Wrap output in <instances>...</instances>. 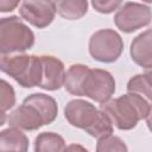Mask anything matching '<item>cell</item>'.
<instances>
[{"label": "cell", "mask_w": 152, "mask_h": 152, "mask_svg": "<svg viewBox=\"0 0 152 152\" xmlns=\"http://www.w3.org/2000/svg\"><path fill=\"white\" fill-rule=\"evenodd\" d=\"M151 107L142 96L131 91L101 103V109L109 115L114 126L120 131L133 129L140 120L146 119Z\"/></svg>", "instance_id": "1"}, {"label": "cell", "mask_w": 152, "mask_h": 152, "mask_svg": "<svg viewBox=\"0 0 152 152\" xmlns=\"http://www.w3.org/2000/svg\"><path fill=\"white\" fill-rule=\"evenodd\" d=\"M0 69L23 88L39 87L42 80V61L37 55H1Z\"/></svg>", "instance_id": "2"}, {"label": "cell", "mask_w": 152, "mask_h": 152, "mask_svg": "<svg viewBox=\"0 0 152 152\" xmlns=\"http://www.w3.org/2000/svg\"><path fill=\"white\" fill-rule=\"evenodd\" d=\"M34 44L33 31L19 17L12 15L0 20V53L25 52Z\"/></svg>", "instance_id": "3"}, {"label": "cell", "mask_w": 152, "mask_h": 152, "mask_svg": "<svg viewBox=\"0 0 152 152\" xmlns=\"http://www.w3.org/2000/svg\"><path fill=\"white\" fill-rule=\"evenodd\" d=\"M89 53L100 63H114L124 51L121 36L112 28H102L94 32L89 38Z\"/></svg>", "instance_id": "4"}, {"label": "cell", "mask_w": 152, "mask_h": 152, "mask_svg": "<svg viewBox=\"0 0 152 152\" xmlns=\"http://www.w3.org/2000/svg\"><path fill=\"white\" fill-rule=\"evenodd\" d=\"M114 24L124 33H133L147 26L152 20V11L139 2H126L114 15Z\"/></svg>", "instance_id": "5"}, {"label": "cell", "mask_w": 152, "mask_h": 152, "mask_svg": "<svg viewBox=\"0 0 152 152\" xmlns=\"http://www.w3.org/2000/svg\"><path fill=\"white\" fill-rule=\"evenodd\" d=\"M83 96L97 103H104L115 93L114 76L104 69H90L83 83Z\"/></svg>", "instance_id": "6"}, {"label": "cell", "mask_w": 152, "mask_h": 152, "mask_svg": "<svg viewBox=\"0 0 152 152\" xmlns=\"http://www.w3.org/2000/svg\"><path fill=\"white\" fill-rule=\"evenodd\" d=\"M19 14L30 25L37 28H45L55 19V0H23Z\"/></svg>", "instance_id": "7"}, {"label": "cell", "mask_w": 152, "mask_h": 152, "mask_svg": "<svg viewBox=\"0 0 152 152\" xmlns=\"http://www.w3.org/2000/svg\"><path fill=\"white\" fill-rule=\"evenodd\" d=\"M100 110L89 101L75 99L69 101L64 107L66 121L76 128L88 131L97 120Z\"/></svg>", "instance_id": "8"}, {"label": "cell", "mask_w": 152, "mask_h": 152, "mask_svg": "<svg viewBox=\"0 0 152 152\" xmlns=\"http://www.w3.org/2000/svg\"><path fill=\"white\" fill-rule=\"evenodd\" d=\"M42 80L39 88L55 91L64 87L65 68L61 59L51 55H42Z\"/></svg>", "instance_id": "9"}, {"label": "cell", "mask_w": 152, "mask_h": 152, "mask_svg": "<svg viewBox=\"0 0 152 152\" xmlns=\"http://www.w3.org/2000/svg\"><path fill=\"white\" fill-rule=\"evenodd\" d=\"M7 122L10 126L23 131H37L45 126V120L40 112L33 104L25 101L8 114Z\"/></svg>", "instance_id": "10"}, {"label": "cell", "mask_w": 152, "mask_h": 152, "mask_svg": "<svg viewBox=\"0 0 152 152\" xmlns=\"http://www.w3.org/2000/svg\"><path fill=\"white\" fill-rule=\"evenodd\" d=\"M132 61L140 68L152 66V28H148L133 38L129 48Z\"/></svg>", "instance_id": "11"}, {"label": "cell", "mask_w": 152, "mask_h": 152, "mask_svg": "<svg viewBox=\"0 0 152 152\" xmlns=\"http://www.w3.org/2000/svg\"><path fill=\"white\" fill-rule=\"evenodd\" d=\"M24 101L33 104L40 112L45 120V125H50L56 120L58 114V106L52 96L43 93H33L25 97Z\"/></svg>", "instance_id": "12"}, {"label": "cell", "mask_w": 152, "mask_h": 152, "mask_svg": "<svg viewBox=\"0 0 152 152\" xmlns=\"http://www.w3.org/2000/svg\"><path fill=\"white\" fill-rule=\"evenodd\" d=\"M90 68L76 63L69 66V69L65 72V81H64V88L65 90L75 96H83V83L86 80V76L88 75Z\"/></svg>", "instance_id": "13"}, {"label": "cell", "mask_w": 152, "mask_h": 152, "mask_svg": "<svg viewBox=\"0 0 152 152\" xmlns=\"http://www.w3.org/2000/svg\"><path fill=\"white\" fill-rule=\"evenodd\" d=\"M23 129L17 127H8L0 132V150L1 151H27L28 138Z\"/></svg>", "instance_id": "14"}, {"label": "cell", "mask_w": 152, "mask_h": 152, "mask_svg": "<svg viewBox=\"0 0 152 152\" xmlns=\"http://www.w3.org/2000/svg\"><path fill=\"white\" fill-rule=\"evenodd\" d=\"M56 12L63 19L78 20L88 12V0H55Z\"/></svg>", "instance_id": "15"}, {"label": "cell", "mask_w": 152, "mask_h": 152, "mask_svg": "<svg viewBox=\"0 0 152 152\" xmlns=\"http://www.w3.org/2000/svg\"><path fill=\"white\" fill-rule=\"evenodd\" d=\"M33 150L36 152H58L65 151L66 146L62 135L53 132H43L36 137Z\"/></svg>", "instance_id": "16"}, {"label": "cell", "mask_w": 152, "mask_h": 152, "mask_svg": "<svg viewBox=\"0 0 152 152\" xmlns=\"http://www.w3.org/2000/svg\"><path fill=\"white\" fill-rule=\"evenodd\" d=\"M127 91L139 94L152 106V81L145 74H137L127 82Z\"/></svg>", "instance_id": "17"}, {"label": "cell", "mask_w": 152, "mask_h": 152, "mask_svg": "<svg viewBox=\"0 0 152 152\" xmlns=\"http://www.w3.org/2000/svg\"><path fill=\"white\" fill-rule=\"evenodd\" d=\"M113 131H114V124H113L112 119L109 118V115L107 113H104L102 109H100L97 120L86 133H88L90 137H93L95 139H100V138L107 137L109 134H113Z\"/></svg>", "instance_id": "18"}, {"label": "cell", "mask_w": 152, "mask_h": 152, "mask_svg": "<svg viewBox=\"0 0 152 152\" xmlns=\"http://www.w3.org/2000/svg\"><path fill=\"white\" fill-rule=\"evenodd\" d=\"M128 147L124 142V140L116 135L109 134L107 137L97 139L96 144V151L97 152H107V151H119V152H126Z\"/></svg>", "instance_id": "19"}, {"label": "cell", "mask_w": 152, "mask_h": 152, "mask_svg": "<svg viewBox=\"0 0 152 152\" xmlns=\"http://www.w3.org/2000/svg\"><path fill=\"white\" fill-rule=\"evenodd\" d=\"M0 84H1V110L2 113H6L15 104V93L13 87L6 80H1Z\"/></svg>", "instance_id": "20"}, {"label": "cell", "mask_w": 152, "mask_h": 152, "mask_svg": "<svg viewBox=\"0 0 152 152\" xmlns=\"http://www.w3.org/2000/svg\"><path fill=\"white\" fill-rule=\"evenodd\" d=\"M93 8L101 14H109L118 10L122 0H90Z\"/></svg>", "instance_id": "21"}, {"label": "cell", "mask_w": 152, "mask_h": 152, "mask_svg": "<svg viewBox=\"0 0 152 152\" xmlns=\"http://www.w3.org/2000/svg\"><path fill=\"white\" fill-rule=\"evenodd\" d=\"M19 2L20 0H0V12L1 13L12 12L17 8Z\"/></svg>", "instance_id": "22"}, {"label": "cell", "mask_w": 152, "mask_h": 152, "mask_svg": "<svg viewBox=\"0 0 152 152\" xmlns=\"http://www.w3.org/2000/svg\"><path fill=\"white\" fill-rule=\"evenodd\" d=\"M146 125H147V128L150 129V132L152 133V107L150 109L148 115L146 116Z\"/></svg>", "instance_id": "23"}, {"label": "cell", "mask_w": 152, "mask_h": 152, "mask_svg": "<svg viewBox=\"0 0 152 152\" xmlns=\"http://www.w3.org/2000/svg\"><path fill=\"white\" fill-rule=\"evenodd\" d=\"M144 74H145V75H146L151 81H152V66H151V68H147V69H146V71H145Z\"/></svg>", "instance_id": "24"}, {"label": "cell", "mask_w": 152, "mask_h": 152, "mask_svg": "<svg viewBox=\"0 0 152 152\" xmlns=\"http://www.w3.org/2000/svg\"><path fill=\"white\" fill-rule=\"evenodd\" d=\"M142 2H146V4H152V0H141Z\"/></svg>", "instance_id": "25"}]
</instances>
